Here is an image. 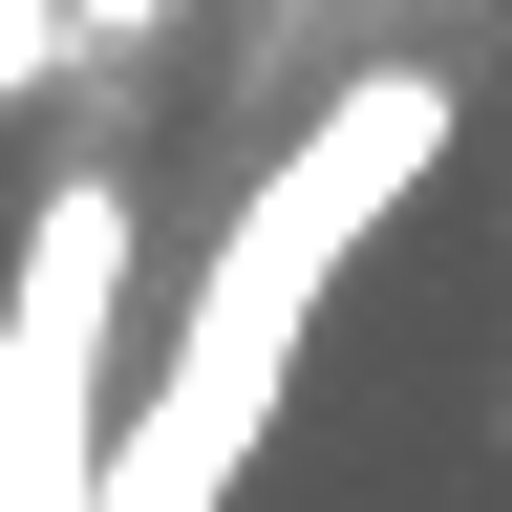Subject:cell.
<instances>
[{
    "instance_id": "1",
    "label": "cell",
    "mask_w": 512,
    "mask_h": 512,
    "mask_svg": "<svg viewBox=\"0 0 512 512\" xmlns=\"http://www.w3.org/2000/svg\"><path fill=\"white\" fill-rule=\"evenodd\" d=\"M427 150H448V86H427V64H363V86L235 192V235H214V278H192V320H171L150 406L107 427V491H86V512H235V470H256V427H278V363H299L320 278L427 192Z\"/></svg>"
},
{
    "instance_id": "3",
    "label": "cell",
    "mask_w": 512,
    "mask_h": 512,
    "mask_svg": "<svg viewBox=\"0 0 512 512\" xmlns=\"http://www.w3.org/2000/svg\"><path fill=\"white\" fill-rule=\"evenodd\" d=\"M64 64H86V22H64V0H0V107H43Z\"/></svg>"
},
{
    "instance_id": "4",
    "label": "cell",
    "mask_w": 512,
    "mask_h": 512,
    "mask_svg": "<svg viewBox=\"0 0 512 512\" xmlns=\"http://www.w3.org/2000/svg\"><path fill=\"white\" fill-rule=\"evenodd\" d=\"M64 22H86V43H150V22H171V0H64Z\"/></svg>"
},
{
    "instance_id": "2",
    "label": "cell",
    "mask_w": 512,
    "mask_h": 512,
    "mask_svg": "<svg viewBox=\"0 0 512 512\" xmlns=\"http://www.w3.org/2000/svg\"><path fill=\"white\" fill-rule=\"evenodd\" d=\"M107 278H128V192H43L22 299H0V512H86L107 491Z\"/></svg>"
}]
</instances>
